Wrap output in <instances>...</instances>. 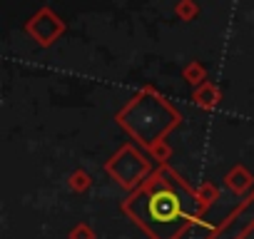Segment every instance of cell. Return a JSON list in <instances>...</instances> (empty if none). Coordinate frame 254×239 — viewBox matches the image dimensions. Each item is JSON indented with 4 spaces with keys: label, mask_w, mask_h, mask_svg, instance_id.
<instances>
[{
    "label": "cell",
    "mask_w": 254,
    "mask_h": 239,
    "mask_svg": "<svg viewBox=\"0 0 254 239\" xmlns=\"http://www.w3.org/2000/svg\"><path fill=\"white\" fill-rule=\"evenodd\" d=\"M177 214V199L170 194H162L152 202V217H175Z\"/></svg>",
    "instance_id": "1"
}]
</instances>
